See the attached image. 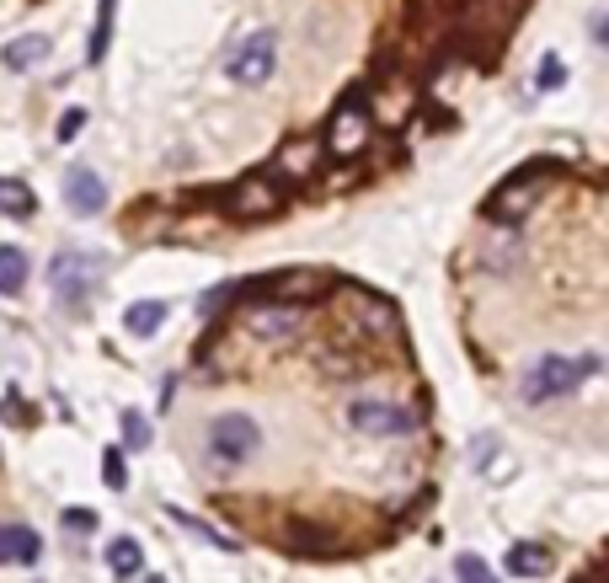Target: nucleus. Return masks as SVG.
Here are the masks:
<instances>
[{"instance_id": "obj_1", "label": "nucleus", "mask_w": 609, "mask_h": 583, "mask_svg": "<svg viewBox=\"0 0 609 583\" xmlns=\"http://www.w3.org/2000/svg\"><path fill=\"white\" fill-rule=\"evenodd\" d=\"M588 375H599V359H593V354H577V359H567V354H545V359H535V364L524 370L519 391H524V402H529V407H545V402H556V396L577 391Z\"/></svg>"}, {"instance_id": "obj_2", "label": "nucleus", "mask_w": 609, "mask_h": 583, "mask_svg": "<svg viewBox=\"0 0 609 583\" xmlns=\"http://www.w3.org/2000/svg\"><path fill=\"white\" fill-rule=\"evenodd\" d=\"M102 268H107V257H91V252H54V263H49V289H54V300L59 305H70V311H81V305L91 300V289L102 284Z\"/></svg>"}, {"instance_id": "obj_3", "label": "nucleus", "mask_w": 609, "mask_h": 583, "mask_svg": "<svg viewBox=\"0 0 609 583\" xmlns=\"http://www.w3.org/2000/svg\"><path fill=\"white\" fill-rule=\"evenodd\" d=\"M262 444V428L246 418V412H220L209 423V460L214 466H246Z\"/></svg>"}, {"instance_id": "obj_4", "label": "nucleus", "mask_w": 609, "mask_h": 583, "mask_svg": "<svg viewBox=\"0 0 609 583\" xmlns=\"http://www.w3.org/2000/svg\"><path fill=\"white\" fill-rule=\"evenodd\" d=\"M273 70H278V33L273 27H257L252 38H241L236 49L225 54V75L241 86H262Z\"/></svg>"}, {"instance_id": "obj_5", "label": "nucleus", "mask_w": 609, "mask_h": 583, "mask_svg": "<svg viewBox=\"0 0 609 583\" xmlns=\"http://www.w3.org/2000/svg\"><path fill=\"white\" fill-rule=\"evenodd\" d=\"M348 423L358 428V434H374V439H396V434H412V412L396 407V402H374V396H364V402H348Z\"/></svg>"}, {"instance_id": "obj_6", "label": "nucleus", "mask_w": 609, "mask_h": 583, "mask_svg": "<svg viewBox=\"0 0 609 583\" xmlns=\"http://www.w3.org/2000/svg\"><path fill=\"white\" fill-rule=\"evenodd\" d=\"M246 327H252V337H262V343H289V337L305 327V311L294 300H273L268 295V305L246 311Z\"/></svg>"}, {"instance_id": "obj_7", "label": "nucleus", "mask_w": 609, "mask_h": 583, "mask_svg": "<svg viewBox=\"0 0 609 583\" xmlns=\"http://www.w3.org/2000/svg\"><path fill=\"white\" fill-rule=\"evenodd\" d=\"M65 204H70V214H81V220L107 209V182L97 177V166H70L65 172Z\"/></svg>"}, {"instance_id": "obj_8", "label": "nucleus", "mask_w": 609, "mask_h": 583, "mask_svg": "<svg viewBox=\"0 0 609 583\" xmlns=\"http://www.w3.org/2000/svg\"><path fill=\"white\" fill-rule=\"evenodd\" d=\"M369 140V113H364V102H342L337 107V118H332V134H326V150L332 156H353L358 145Z\"/></svg>"}, {"instance_id": "obj_9", "label": "nucleus", "mask_w": 609, "mask_h": 583, "mask_svg": "<svg viewBox=\"0 0 609 583\" xmlns=\"http://www.w3.org/2000/svg\"><path fill=\"white\" fill-rule=\"evenodd\" d=\"M278 204H284V188H273V182H241V188L225 198V209L236 214V220H262V214H278Z\"/></svg>"}, {"instance_id": "obj_10", "label": "nucleus", "mask_w": 609, "mask_h": 583, "mask_svg": "<svg viewBox=\"0 0 609 583\" xmlns=\"http://www.w3.org/2000/svg\"><path fill=\"white\" fill-rule=\"evenodd\" d=\"M540 172H545V166H535L529 177H524V172H519V177H508V182H503V193H497L492 204H487L492 220H519V214L540 198V188H535V177H540Z\"/></svg>"}, {"instance_id": "obj_11", "label": "nucleus", "mask_w": 609, "mask_h": 583, "mask_svg": "<svg viewBox=\"0 0 609 583\" xmlns=\"http://www.w3.org/2000/svg\"><path fill=\"white\" fill-rule=\"evenodd\" d=\"M38 530H27V525H0V567L6 562H17V567H33L38 562Z\"/></svg>"}, {"instance_id": "obj_12", "label": "nucleus", "mask_w": 609, "mask_h": 583, "mask_svg": "<svg viewBox=\"0 0 609 583\" xmlns=\"http://www.w3.org/2000/svg\"><path fill=\"white\" fill-rule=\"evenodd\" d=\"M49 54H54V43L43 38V33H22V38H11V43H6V54H0V59H6V70H17V75H22V70H38Z\"/></svg>"}, {"instance_id": "obj_13", "label": "nucleus", "mask_w": 609, "mask_h": 583, "mask_svg": "<svg viewBox=\"0 0 609 583\" xmlns=\"http://www.w3.org/2000/svg\"><path fill=\"white\" fill-rule=\"evenodd\" d=\"M166 327V305L161 300H134L129 311H123V332L129 337H155Z\"/></svg>"}, {"instance_id": "obj_14", "label": "nucleus", "mask_w": 609, "mask_h": 583, "mask_svg": "<svg viewBox=\"0 0 609 583\" xmlns=\"http://www.w3.org/2000/svg\"><path fill=\"white\" fill-rule=\"evenodd\" d=\"M508 573H519V578H540V573H551V551H545L540 541H519V546H508Z\"/></svg>"}, {"instance_id": "obj_15", "label": "nucleus", "mask_w": 609, "mask_h": 583, "mask_svg": "<svg viewBox=\"0 0 609 583\" xmlns=\"http://www.w3.org/2000/svg\"><path fill=\"white\" fill-rule=\"evenodd\" d=\"M107 567H113V578H134L139 567H145V551H139L134 535H118V541H107Z\"/></svg>"}, {"instance_id": "obj_16", "label": "nucleus", "mask_w": 609, "mask_h": 583, "mask_svg": "<svg viewBox=\"0 0 609 583\" xmlns=\"http://www.w3.org/2000/svg\"><path fill=\"white\" fill-rule=\"evenodd\" d=\"M113 17H118V0H102V6H97V27H91V43H86L91 65H102L107 49H113Z\"/></svg>"}, {"instance_id": "obj_17", "label": "nucleus", "mask_w": 609, "mask_h": 583, "mask_svg": "<svg viewBox=\"0 0 609 583\" xmlns=\"http://www.w3.org/2000/svg\"><path fill=\"white\" fill-rule=\"evenodd\" d=\"M27 289V252L0 247V295H22Z\"/></svg>"}, {"instance_id": "obj_18", "label": "nucleus", "mask_w": 609, "mask_h": 583, "mask_svg": "<svg viewBox=\"0 0 609 583\" xmlns=\"http://www.w3.org/2000/svg\"><path fill=\"white\" fill-rule=\"evenodd\" d=\"M38 204H33V193H27V182L17 177H0V214H17V220H27Z\"/></svg>"}, {"instance_id": "obj_19", "label": "nucleus", "mask_w": 609, "mask_h": 583, "mask_svg": "<svg viewBox=\"0 0 609 583\" xmlns=\"http://www.w3.org/2000/svg\"><path fill=\"white\" fill-rule=\"evenodd\" d=\"M166 514H171V519H177V525H182V530H193V535H203V541H209V546H220V551H236V546H241V541H230V535H220V530H214V525H203V519H198V514H182V509H177V503H171V509H166Z\"/></svg>"}, {"instance_id": "obj_20", "label": "nucleus", "mask_w": 609, "mask_h": 583, "mask_svg": "<svg viewBox=\"0 0 609 583\" xmlns=\"http://www.w3.org/2000/svg\"><path fill=\"white\" fill-rule=\"evenodd\" d=\"M455 578H460V583H503V578L487 567V557H476V551H460V557H455Z\"/></svg>"}, {"instance_id": "obj_21", "label": "nucleus", "mask_w": 609, "mask_h": 583, "mask_svg": "<svg viewBox=\"0 0 609 583\" xmlns=\"http://www.w3.org/2000/svg\"><path fill=\"white\" fill-rule=\"evenodd\" d=\"M118 428H123V444H129V450H145L150 444V418H139L134 407L118 412Z\"/></svg>"}, {"instance_id": "obj_22", "label": "nucleus", "mask_w": 609, "mask_h": 583, "mask_svg": "<svg viewBox=\"0 0 609 583\" xmlns=\"http://www.w3.org/2000/svg\"><path fill=\"white\" fill-rule=\"evenodd\" d=\"M535 81H540V91H556L561 81H567V65H561L556 54H545V59H540V75H535Z\"/></svg>"}, {"instance_id": "obj_23", "label": "nucleus", "mask_w": 609, "mask_h": 583, "mask_svg": "<svg viewBox=\"0 0 609 583\" xmlns=\"http://www.w3.org/2000/svg\"><path fill=\"white\" fill-rule=\"evenodd\" d=\"M102 477H107V487H129V471H123V450H102Z\"/></svg>"}, {"instance_id": "obj_24", "label": "nucleus", "mask_w": 609, "mask_h": 583, "mask_svg": "<svg viewBox=\"0 0 609 583\" xmlns=\"http://www.w3.org/2000/svg\"><path fill=\"white\" fill-rule=\"evenodd\" d=\"M97 525H102V519L91 514V509H65V530H75V535H91Z\"/></svg>"}, {"instance_id": "obj_25", "label": "nucleus", "mask_w": 609, "mask_h": 583, "mask_svg": "<svg viewBox=\"0 0 609 583\" xmlns=\"http://www.w3.org/2000/svg\"><path fill=\"white\" fill-rule=\"evenodd\" d=\"M81 129H86V113H81V107H70V113L59 118V140H75Z\"/></svg>"}, {"instance_id": "obj_26", "label": "nucleus", "mask_w": 609, "mask_h": 583, "mask_svg": "<svg viewBox=\"0 0 609 583\" xmlns=\"http://www.w3.org/2000/svg\"><path fill=\"white\" fill-rule=\"evenodd\" d=\"M139 583H166V578H161V573H150V578H139Z\"/></svg>"}]
</instances>
